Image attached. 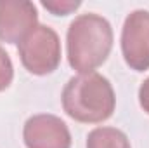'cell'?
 Returning a JSON list of instances; mask_svg holds the SVG:
<instances>
[{
  "mask_svg": "<svg viewBox=\"0 0 149 148\" xmlns=\"http://www.w3.org/2000/svg\"><path fill=\"white\" fill-rule=\"evenodd\" d=\"M70 66L80 73L95 72L113 49V28L99 14H80L74 18L66 35Z\"/></svg>",
  "mask_w": 149,
  "mask_h": 148,
  "instance_id": "1",
  "label": "cell"
},
{
  "mask_svg": "<svg viewBox=\"0 0 149 148\" xmlns=\"http://www.w3.org/2000/svg\"><path fill=\"white\" fill-rule=\"evenodd\" d=\"M63 108L81 124H99L114 111L116 98L111 82L97 72L71 77L63 89Z\"/></svg>",
  "mask_w": 149,
  "mask_h": 148,
  "instance_id": "2",
  "label": "cell"
},
{
  "mask_svg": "<svg viewBox=\"0 0 149 148\" xmlns=\"http://www.w3.org/2000/svg\"><path fill=\"white\" fill-rule=\"evenodd\" d=\"M17 52L30 73H52L61 63V40L50 26L37 25L17 44Z\"/></svg>",
  "mask_w": 149,
  "mask_h": 148,
  "instance_id": "3",
  "label": "cell"
},
{
  "mask_svg": "<svg viewBox=\"0 0 149 148\" xmlns=\"http://www.w3.org/2000/svg\"><path fill=\"white\" fill-rule=\"evenodd\" d=\"M121 52L125 63L135 70H149V11H134L121 30Z\"/></svg>",
  "mask_w": 149,
  "mask_h": 148,
  "instance_id": "4",
  "label": "cell"
},
{
  "mask_svg": "<svg viewBox=\"0 0 149 148\" xmlns=\"http://www.w3.org/2000/svg\"><path fill=\"white\" fill-rule=\"evenodd\" d=\"M23 140L28 148H71V132L56 115L38 113L26 120Z\"/></svg>",
  "mask_w": 149,
  "mask_h": 148,
  "instance_id": "5",
  "label": "cell"
},
{
  "mask_svg": "<svg viewBox=\"0 0 149 148\" xmlns=\"http://www.w3.org/2000/svg\"><path fill=\"white\" fill-rule=\"evenodd\" d=\"M38 25V12L28 0H0V40L19 44Z\"/></svg>",
  "mask_w": 149,
  "mask_h": 148,
  "instance_id": "6",
  "label": "cell"
},
{
  "mask_svg": "<svg viewBox=\"0 0 149 148\" xmlns=\"http://www.w3.org/2000/svg\"><path fill=\"white\" fill-rule=\"evenodd\" d=\"M87 148H132L127 134L116 127H95L87 136Z\"/></svg>",
  "mask_w": 149,
  "mask_h": 148,
  "instance_id": "7",
  "label": "cell"
},
{
  "mask_svg": "<svg viewBox=\"0 0 149 148\" xmlns=\"http://www.w3.org/2000/svg\"><path fill=\"white\" fill-rule=\"evenodd\" d=\"M42 5L54 16H68L81 4L78 0H42Z\"/></svg>",
  "mask_w": 149,
  "mask_h": 148,
  "instance_id": "8",
  "label": "cell"
},
{
  "mask_svg": "<svg viewBox=\"0 0 149 148\" xmlns=\"http://www.w3.org/2000/svg\"><path fill=\"white\" fill-rule=\"evenodd\" d=\"M14 78V66H12V61L9 58V54L5 52V49L0 45V92L5 91L10 82Z\"/></svg>",
  "mask_w": 149,
  "mask_h": 148,
  "instance_id": "9",
  "label": "cell"
},
{
  "mask_svg": "<svg viewBox=\"0 0 149 148\" xmlns=\"http://www.w3.org/2000/svg\"><path fill=\"white\" fill-rule=\"evenodd\" d=\"M139 103H141L142 110L149 115V77L142 82V85L139 89Z\"/></svg>",
  "mask_w": 149,
  "mask_h": 148,
  "instance_id": "10",
  "label": "cell"
}]
</instances>
